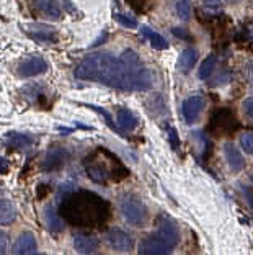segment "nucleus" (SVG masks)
Returning <instances> with one entry per match:
<instances>
[{"label": "nucleus", "instance_id": "nucleus-1", "mask_svg": "<svg viewBox=\"0 0 253 255\" xmlns=\"http://www.w3.org/2000/svg\"><path fill=\"white\" fill-rule=\"evenodd\" d=\"M76 79L103 84L121 92H144L152 89L155 75L144 66L134 49H124L123 54H90L76 67Z\"/></svg>", "mask_w": 253, "mask_h": 255}, {"label": "nucleus", "instance_id": "nucleus-12", "mask_svg": "<svg viewBox=\"0 0 253 255\" xmlns=\"http://www.w3.org/2000/svg\"><path fill=\"white\" fill-rule=\"evenodd\" d=\"M26 34L36 41H43V43H56L57 41V33L53 26L48 25H36L31 26L30 30H26Z\"/></svg>", "mask_w": 253, "mask_h": 255}, {"label": "nucleus", "instance_id": "nucleus-24", "mask_svg": "<svg viewBox=\"0 0 253 255\" xmlns=\"http://www.w3.org/2000/svg\"><path fill=\"white\" fill-rule=\"evenodd\" d=\"M87 107H88V108H91V110H95V112H96V113H100L101 117H105V121H106V125L110 126L113 131H116V132H119V134H123V132H121V128H119V126H116V123H114V121H113V117H111L110 113L106 112V110L100 108L98 105H87Z\"/></svg>", "mask_w": 253, "mask_h": 255}, {"label": "nucleus", "instance_id": "nucleus-31", "mask_svg": "<svg viewBox=\"0 0 253 255\" xmlns=\"http://www.w3.org/2000/svg\"><path fill=\"white\" fill-rule=\"evenodd\" d=\"M171 33L175 34V36H178V38H183V39H191V34H189L186 30H183V28H173V30H171Z\"/></svg>", "mask_w": 253, "mask_h": 255}, {"label": "nucleus", "instance_id": "nucleus-17", "mask_svg": "<svg viewBox=\"0 0 253 255\" xmlns=\"http://www.w3.org/2000/svg\"><path fill=\"white\" fill-rule=\"evenodd\" d=\"M16 219V206L10 200L0 201V226H10Z\"/></svg>", "mask_w": 253, "mask_h": 255}, {"label": "nucleus", "instance_id": "nucleus-4", "mask_svg": "<svg viewBox=\"0 0 253 255\" xmlns=\"http://www.w3.org/2000/svg\"><path fill=\"white\" fill-rule=\"evenodd\" d=\"M171 249L173 247H171L162 236L154 234V236H147L146 239L141 241L139 254H142V255H165V254H170Z\"/></svg>", "mask_w": 253, "mask_h": 255}, {"label": "nucleus", "instance_id": "nucleus-14", "mask_svg": "<svg viewBox=\"0 0 253 255\" xmlns=\"http://www.w3.org/2000/svg\"><path fill=\"white\" fill-rule=\"evenodd\" d=\"M224 154H226V159L231 165V169L234 172H240L245 167V159L244 155L240 154V150L234 146L232 142H226L224 144Z\"/></svg>", "mask_w": 253, "mask_h": 255}, {"label": "nucleus", "instance_id": "nucleus-18", "mask_svg": "<svg viewBox=\"0 0 253 255\" xmlns=\"http://www.w3.org/2000/svg\"><path fill=\"white\" fill-rule=\"evenodd\" d=\"M44 223L48 224V229L51 233H61L64 229V219L61 218L59 213L54 211V208H46L44 211Z\"/></svg>", "mask_w": 253, "mask_h": 255}, {"label": "nucleus", "instance_id": "nucleus-13", "mask_svg": "<svg viewBox=\"0 0 253 255\" xmlns=\"http://www.w3.org/2000/svg\"><path fill=\"white\" fill-rule=\"evenodd\" d=\"M34 7L46 18L51 20H59L62 16L61 5L56 0H34Z\"/></svg>", "mask_w": 253, "mask_h": 255}, {"label": "nucleus", "instance_id": "nucleus-26", "mask_svg": "<svg viewBox=\"0 0 253 255\" xmlns=\"http://www.w3.org/2000/svg\"><path fill=\"white\" fill-rule=\"evenodd\" d=\"M113 16H114V20H116L118 23H121V25L126 26V28H136L137 25H139L134 16L124 15V13H114Z\"/></svg>", "mask_w": 253, "mask_h": 255}, {"label": "nucleus", "instance_id": "nucleus-5", "mask_svg": "<svg viewBox=\"0 0 253 255\" xmlns=\"http://www.w3.org/2000/svg\"><path fill=\"white\" fill-rule=\"evenodd\" d=\"M105 241L113 251L123 252V254L131 252L132 247H134V241H132V237L121 229H110L105 234Z\"/></svg>", "mask_w": 253, "mask_h": 255}, {"label": "nucleus", "instance_id": "nucleus-29", "mask_svg": "<svg viewBox=\"0 0 253 255\" xmlns=\"http://www.w3.org/2000/svg\"><path fill=\"white\" fill-rule=\"evenodd\" d=\"M169 139H170V144H171V147L173 149H178V146H180V141H178V134H176V131L173 129V128H169Z\"/></svg>", "mask_w": 253, "mask_h": 255}, {"label": "nucleus", "instance_id": "nucleus-10", "mask_svg": "<svg viewBox=\"0 0 253 255\" xmlns=\"http://www.w3.org/2000/svg\"><path fill=\"white\" fill-rule=\"evenodd\" d=\"M11 254H15V255H34V254H38L36 237H34L31 233L20 234L18 239L15 241V244L11 246Z\"/></svg>", "mask_w": 253, "mask_h": 255}, {"label": "nucleus", "instance_id": "nucleus-37", "mask_svg": "<svg viewBox=\"0 0 253 255\" xmlns=\"http://www.w3.org/2000/svg\"><path fill=\"white\" fill-rule=\"evenodd\" d=\"M250 178H252V182H253V173H252V177H250Z\"/></svg>", "mask_w": 253, "mask_h": 255}, {"label": "nucleus", "instance_id": "nucleus-8", "mask_svg": "<svg viewBox=\"0 0 253 255\" xmlns=\"http://www.w3.org/2000/svg\"><path fill=\"white\" fill-rule=\"evenodd\" d=\"M204 107H206V100L201 95H193L186 98L181 107L183 118L186 120V123H194L199 118V115L203 113Z\"/></svg>", "mask_w": 253, "mask_h": 255}, {"label": "nucleus", "instance_id": "nucleus-32", "mask_svg": "<svg viewBox=\"0 0 253 255\" xmlns=\"http://www.w3.org/2000/svg\"><path fill=\"white\" fill-rule=\"evenodd\" d=\"M245 77L250 84H253V61L245 64Z\"/></svg>", "mask_w": 253, "mask_h": 255}, {"label": "nucleus", "instance_id": "nucleus-25", "mask_svg": "<svg viewBox=\"0 0 253 255\" xmlns=\"http://www.w3.org/2000/svg\"><path fill=\"white\" fill-rule=\"evenodd\" d=\"M240 146L249 155H253V132H244L240 134Z\"/></svg>", "mask_w": 253, "mask_h": 255}, {"label": "nucleus", "instance_id": "nucleus-21", "mask_svg": "<svg viewBox=\"0 0 253 255\" xmlns=\"http://www.w3.org/2000/svg\"><path fill=\"white\" fill-rule=\"evenodd\" d=\"M5 141H7L8 146L18 147V149H26L33 146V137L28 134H21V132H8L5 136Z\"/></svg>", "mask_w": 253, "mask_h": 255}, {"label": "nucleus", "instance_id": "nucleus-15", "mask_svg": "<svg viewBox=\"0 0 253 255\" xmlns=\"http://www.w3.org/2000/svg\"><path fill=\"white\" fill-rule=\"evenodd\" d=\"M87 175L96 183H106L110 178L111 172L106 169V165H103L101 162H91L87 165Z\"/></svg>", "mask_w": 253, "mask_h": 255}, {"label": "nucleus", "instance_id": "nucleus-33", "mask_svg": "<svg viewBox=\"0 0 253 255\" xmlns=\"http://www.w3.org/2000/svg\"><path fill=\"white\" fill-rule=\"evenodd\" d=\"M239 188L242 190V193L247 196V200H249V205L250 206H253V191L250 190V188H247V187H244L242 183H239Z\"/></svg>", "mask_w": 253, "mask_h": 255}, {"label": "nucleus", "instance_id": "nucleus-9", "mask_svg": "<svg viewBox=\"0 0 253 255\" xmlns=\"http://www.w3.org/2000/svg\"><path fill=\"white\" fill-rule=\"evenodd\" d=\"M157 234L162 236L171 247H176V244L180 242V231H178V226L175 224L173 219H170L169 216H160Z\"/></svg>", "mask_w": 253, "mask_h": 255}, {"label": "nucleus", "instance_id": "nucleus-19", "mask_svg": "<svg viewBox=\"0 0 253 255\" xmlns=\"http://www.w3.org/2000/svg\"><path fill=\"white\" fill-rule=\"evenodd\" d=\"M198 61V51L194 48H186L183 49V53L180 56V61H178V69L181 72H189L194 67V64Z\"/></svg>", "mask_w": 253, "mask_h": 255}, {"label": "nucleus", "instance_id": "nucleus-34", "mask_svg": "<svg viewBox=\"0 0 253 255\" xmlns=\"http://www.w3.org/2000/svg\"><path fill=\"white\" fill-rule=\"evenodd\" d=\"M10 169V162L5 157H0V173H7Z\"/></svg>", "mask_w": 253, "mask_h": 255}, {"label": "nucleus", "instance_id": "nucleus-22", "mask_svg": "<svg viewBox=\"0 0 253 255\" xmlns=\"http://www.w3.org/2000/svg\"><path fill=\"white\" fill-rule=\"evenodd\" d=\"M217 66V57L216 56H209V57H206V59L203 61V64H201V67H199V72H198V77L201 80H208L212 72H214V69Z\"/></svg>", "mask_w": 253, "mask_h": 255}, {"label": "nucleus", "instance_id": "nucleus-7", "mask_svg": "<svg viewBox=\"0 0 253 255\" xmlns=\"http://www.w3.org/2000/svg\"><path fill=\"white\" fill-rule=\"evenodd\" d=\"M48 69L49 64L43 57H30L18 66V75L20 77H36V75L48 72Z\"/></svg>", "mask_w": 253, "mask_h": 255}, {"label": "nucleus", "instance_id": "nucleus-2", "mask_svg": "<svg viewBox=\"0 0 253 255\" xmlns=\"http://www.w3.org/2000/svg\"><path fill=\"white\" fill-rule=\"evenodd\" d=\"M59 214L69 224L90 228L106 221L110 216V205L93 191L77 190L64 196L59 206Z\"/></svg>", "mask_w": 253, "mask_h": 255}, {"label": "nucleus", "instance_id": "nucleus-16", "mask_svg": "<svg viewBox=\"0 0 253 255\" xmlns=\"http://www.w3.org/2000/svg\"><path fill=\"white\" fill-rule=\"evenodd\" d=\"M141 36L146 38L147 41L152 44V48H155V49H169V41H167L162 34L155 33L152 28L141 26Z\"/></svg>", "mask_w": 253, "mask_h": 255}, {"label": "nucleus", "instance_id": "nucleus-6", "mask_svg": "<svg viewBox=\"0 0 253 255\" xmlns=\"http://www.w3.org/2000/svg\"><path fill=\"white\" fill-rule=\"evenodd\" d=\"M69 157V152L61 146H54L51 147L48 152H46L44 159H43V164H41V170L43 172H54V170H59L62 165L67 162Z\"/></svg>", "mask_w": 253, "mask_h": 255}, {"label": "nucleus", "instance_id": "nucleus-30", "mask_svg": "<svg viewBox=\"0 0 253 255\" xmlns=\"http://www.w3.org/2000/svg\"><path fill=\"white\" fill-rule=\"evenodd\" d=\"M244 112L250 120H253V98H247L244 102Z\"/></svg>", "mask_w": 253, "mask_h": 255}, {"label": "nucleus", "instance_id": "nucleus-28", "mask_svg": "<svg viewBox=\"0 0 253 255\" xmlns=\"http://www.w3.org/2000/svg\"><path fill=\"white\" fill-rule=\"evenodd\" d=\"M244 38L250 46H253V20L249 21L244 28Z\"/></svg>", "mask_w": 253, "mask_h": 255}, {"label": "nucleus", "instance_id": "nucleus-3", "mask_svg": "<svg viewBox=\"0 0 253 255\" xmlns=\"http://www.w3.org/2000/svg\"><path fill=\"white\" fill-rule=\"evenodd\" d=\"M119 208H121L123 216L129 224L136 226V228H142L149 221V211L147 206L144 205L142 200H139L134 195H124L121 201H119Z\"/></svg>", "mask_w": 253, "mask_h": 255}, {"label": "nucleus", "instance_id": "nucleus-23", "mask_svg": "<svg viewBox=\"0 0 253 255\" xmlns=\"http://www.w3.org/2000/svg\"><path fill=\"white\" fill-rule=\"evenodd\" d=\"M176 15H178V18L183 21L189 20V16H191V3H189V0H178Z\"/></svg>", "mask_w": 253, "mask_h": 255}, {"label": "nucleus", "instance_id": "nucleus-36", "mask_svg": "<svg viewBox=\"0 0 253 255\" xmlns=\"http://www.w3.org/2000/svg\"><path fill=\"white\" fill-rule=\"evenodd\" d=\"M3 234H5V233H3V231H0V237H2Z\"/></svg>", "mask_w": 253, "mask_h": 255}, {"label": "nucleus", "instance_id": "nucleus-27", "mask_svg": "<svg viewBox=\"0 0 253 255\" xmlns=\"http://www.w3.org/2000/svg\"><path fill=\"white\" fill-rule=\"evenodd\" d=\"M203 7L209 11H217L222 8V0H203Z\"/></svg>", "mask_w": 253, "mask_h": 255}, {"label": "nucleus", "instance_id": "nucleus-11", "mask_svg": "<svg viewBox=\"0 0 253 255\" xmlns=\"http://www.w3.org/2000/svg\"><path fill=\"white\" fill-rule=\"evenodd\" d=\"M74 247L79 254H95L100 247V241L90 234H76L74 236Z\"/></svg>", "mask_w": 253, "mask_h": 255}, {"label": "nucleus", "instance_id": "nucleus-20", "mask_svg": "<svg viewBox=\"0 0 253 255\" xmlns=\"http://www.w3.org/2000/svg\"><path fill=\"white\" fill-rule=\"evenodd\" d=\"M116 117H118V126L121 128V129L124 131H131V129H134V128L139 125V121H137V118L132 115L128 108H118V113H116Z\"/></svg>", "mask_w": 253, "mask_h": 255}, {"label": "nucleus", "instance_id": "nucleus-35", "mask_svg": "<svg viewBox=\"0 0 253 255\" xmlns=\"http://www.w3.org/2000/svg\"><path fill=\"white\" fill-rule=\"evenodd\" d=\"M5 251H7V234L0 237V254H5Z\"/></svg>", "mask_w": 253, "mask_h": 255}]
</instances>
